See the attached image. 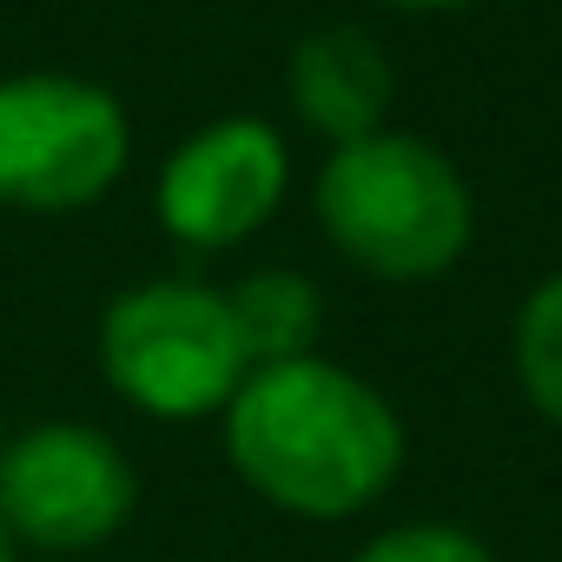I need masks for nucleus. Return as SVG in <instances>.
I'll return each instance as SVG.
<instances>
[{
    "instance_id": "obj_12",
    "label": "nucleus",
    "mask_w": 562,
    "mask_h": 562,
    "mask_svg": "<svg viewBox=\"0 0 562 562\" xmlns=\"http://www.w3.org/2000/svg\"><path fill=\"white\" fill-rule=\"evenodd\" d=\"M14 549H21V542H14V536H8V529H0V562H21V555H14Z\"/></svg>"
},
{
    "instance_id": "obj_10",
    "label": "nucleus",
    "mask_w": 562,
    "mask_h": 562,
    "mask_svg": "<svg viewBox=\"0 0 562 562\" xmlns=\"http://www.w3.org/2000/svg\"><path fill=\"white\" fill-rule=\"evenodd\" d=\"M358 562H496V555L450 522H404V529L371 536L358 549Z\"/></svg>"
},
{
    "instance_id": "obj_8",
    "label": "nucleus",
    "mask_w": 562,
    "mask_h": 562,
    "mask_svg": "<svg viewBox=\"0 0 562 562\" xmlns=\"http://www.w3.org/2000/svg\"><path fill=\"white\" fill-rule=\"evenodd\" d=\"M225 305H232V325H238V345H245L251 371L258 364L312 358L318 325H325L318 285H312V278H299V271H251Z\"/></svg>"
},
{
    "instance_id": "obj_5",
    "label": "nucleus",
    "mask_w": 562,
    "mask_h": 562,
    "mask_svg": "<svg viewBox=\"0 0 562 562\" xmlns=\"http://www.w3.org/2000/svg\"><path fill=\"white\" fill-rule=\"evenodd\" d=\"M139 503L126 450L93 424H34L0 443V529L27 549H93Z\"/></svg>"
},
{
    "instance_id": "obj_2",
    "label": "nucleus",
    "mask_w": 562,
    "mask_h": 562,
    "mask_svg": "<svg viewBox=\"0 0 562 562\" xmlns=\"http://www.w3.org/2000/svg\"><path fill=\"white\" fill-rule=\"evenodd\" d=\"M318 225L358 271L417 285V278H437L463 258L470 186L437 146L411 133H371L325 159Z\"/></svg>"
},
{
    "instance_id": "obj_9",
    "label": "nucleus",
    "mask_w": 562,
    "mask_h": 562,
    "mask_svg": "<svg viewBox=\"0 0 562 562\" xmlns=\"http://www.w3.org/2000/svg\"><path fill=\"white\" fill-rule=\"evenodd\" d=\"M516 378L529 404L549 424H562V271L542 278L516 312Z\"/></svg>"
},
{
    "instance_id": "obj_7",
    "label": "nucleus",
    "mask_w": 562,
    "mask_h": 562,
    "mask_svg": "<svg viewBox=\"0 0 562 562\" xmlns=\"http://www.w3.org/2000/svg\"><path fill=\"white\" fill-rule=\"evenodd\" d=\"M292 106L331 146L384 133L391 113V60L358 27H318L292 54Z\"/></svg>"
},
{
    "instance_id": "obj_1",
    "label": "nucleus",
    "mask_w": 562,
    "mask_h": 562,
    "mask_svg": "<svg viewBox=\"0 0 562 562\" xmlns=\"http://www.w3.org/2000/svg\"><path fill=\"white\" fill-rule=\"evenodd\" d=\"M225 450L265 503L312 522H345L404 470V424L345 364L292 358L258 364L232 391Z\"/></svg>"
},
{
    "instance_id": "obj_6",
    "label": "nucleus",
    "mask_w": 562,
    "mask_h": 562,
    "mask_svg": "<svg viewBox=\"0 0 562 562\" xmlns=\"http://www.w3.org/2000/svg\"><path fill=\"white\" fill-rule=\"evenodd\" d=\"M285 179H292V153L265 120H212L166 159L159 225L199 251L238 245L278 212Z\"/></svg>"
},
{
    "instance_id": "obj_3",
    "label": "nucleus",
    "mask_w": 562,
    "mask_h": 562,
    "mask_svg": "<svg viewBox=\"0 0 562 562\" xmlns=\"http://www.w3.org/2000/svg\"><path fill=\"white\" fill-rule=\"evenodd\" d=\"M100 371L133 411L186 424L225 411L232 391L251 378V358L238 345L225 292L192 285V278H153L106 305Z\"/></svg>"
},
{
    "instance_id": "obj_11",
    "label": "nucleus",
    "mask_w": 562,
    "mask_h": 562,
    "mask_svg": "<svg viewBox=\"0 0 562 562\" xmlns=\"http://www.w3.org/2000/svg\"><path fill=\"white\" fill-rule=\"evenodd\" d=\"M391 8H470V0H391Z\"/></svg>"
},
{
    "instance_id": "obj_13",
    "label": "nucleus",
    "mask_w": 562,
    "mask_h": 562,
    "mask_svg": "<svg viewBox=\"0 0 562 562\" xmlns=\"http://www.w3.org/2000/svg\"><path fill=\"white\" fill-rule=\"evenodd\" d=\"M0 443H8V430H0Z\"/></svg>"
},
{
    "instance_id": "obj_4",
    "label": "nucleus",
    "mask_w": 562,
    "mask_h": 562,
    "mask_svg": "<svg viewBox=\"0 0 562 562\" xmlns=\"http://www.w3.org/2000/svg\"><path fill=\"white\" fill-rule=\"evenodd\" d=\"M133 159L126 106L80 74L0 80V205L80 212L100 205Z\"/></svg>"
}]
</instances>
